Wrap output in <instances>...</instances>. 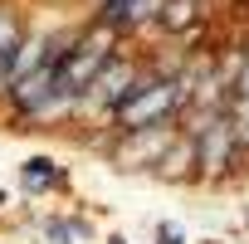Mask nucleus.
Wrapping results in <instances>:
<instances>
[{"mask_svg": "<svg viewBox=\"0 0 249 244\" xmlns=\"http://www.w3.org/2000/svg\"><path fill=\"white\" fill-rule=\"evenodd\" d=\"M122 49V35L117 30H107V25H88V30H78L73 35V49H69V59H64V69H59V98L64 103H78L83 93H88V83L107 69V59Z\"/></svg>", "mask_w": 249, "mask_h": 244, "instance_id": "1", "label": "nucleus"}, {"mask_svg": "<svg viewBox=\"0 0 249 244\" xmlns=\"http://www.w3.org/2000/svg\"><path fill=\"white\" fill-rule=\"evenodd\" d=\"M142 73H147V69H142L137 54H122V49H117V54L107 59V69L88 83V93L73 103V117H93V122H103V127H112V112L122 107V98L142 83Z\"/></svg>", "mask_w": 249, "mask_h": 244, "instance_id": "2", "label": "nucleus"}, {"mask_svg": "<svg viewBox=\"0 0 249 244\" xmlns=\"http://www.w3.org/2000/svg\"><path fill=\"white\" fill-rule=\"evenodd\" d=\"M176 122H161V127H142V132H107V157L117 171H152L161 161V152L176 142Z\"/></svg>", "mask_w": 249, "mask_h": 244, "instance_id": "3", "label": "nucleus"}, {"mask_svg": "<svg viewBox=\"0 0 249 244\" xmlns=\"http://www.w3.org/2000/svg\"><path fill=\"white\" fill-rule=\"evenodd\" d=\"M239 171V147H234V127H230V117L220 112L210 127L196 132V181L215 186L225 176Z\"/></svg>", "mask_w": 249, "mask_h": 244, "instance_id": "4", "label": "nucleus"}, {"mask_svg": "<svg viewBox=\"0 0 249 244\" xmlns=\"http://www.w3.org/2000/svg\"><path fill=\"white\" fill-rule=\"evenodd\" d=\"M152 176L166 181V186H186V181H196V137H191V132H176V142L161 152V161L152 166Z\"/></svg>", "mask_w": 249, "mask_h": 244, "instance_id": "5", "label": "nucleus"}, {"mask_svg": "<svg viewBox=\"0 0 249 244\" xmlns=\"http://www.w3.org/2000/svg\"><path fill=\"white\" fill-rule=\"evenodd\" d=\"M25 44V25H20V15L0 0V93H5V73H10V59H15V49Z\"/></svg>", "mask_w": 249, "mask_h": 244, "instance_id": "6", "label": "nucleus"}, {"mask_svg": "<svg viewBox=\"0 0 249 244\" xmlns=\"http://www.w3.org/2000/svg\"><path fill=\"white\" fill-rule=\"evenodd\" d=\"M157 25L166 30V35H186V30H200V0H161V15H157Z\"/></svg>", "mask_w": 249, "mask_h": 244, "instance_id": "7", "label": "nucleus"}, {"mask_svg": "<svg viewBox=\"0 0 249 244\" xmlns=\"http://www.w3.org/2000/svg\"><path fill=\"white\" fill-rule=\"evenodd\" d=\"M20 181H25V195H44V191H54V186L64 181V171H59L49 157H30V161L20 166Z\"/></svg>", "mask_w": 249, "mask_h": 244, "instance_id": "8", "label": "nucleus"}, {"mask_svg": "<svg viewBox=\"0 0 249 244\" xmlns=\"http://www.w3.org/2000/svg\"><path fill=\"white\" fill-rule=\"evenodd\" d=\"M44 239H49V244H83V239H88V225L59 215V220H44Z\"/></svg>", "mask_w": 249, "mask_h": 244, "instance_id": "9", "label": "nucleus"}, {"mask_svg": "<svg viewBox=\"0 0 249 244\" xmlns=\"http://www.w3.org/2000/svg\"><path fill=\"white\" fill-rule=\"evenodd\" d=\"M157 244H181V229H176V225H161V239H157Z\"/></svg>", "mask_w": 249, "mask_h": 244, "instance_id": "10", "label": "nucleus"}]
</instances>
